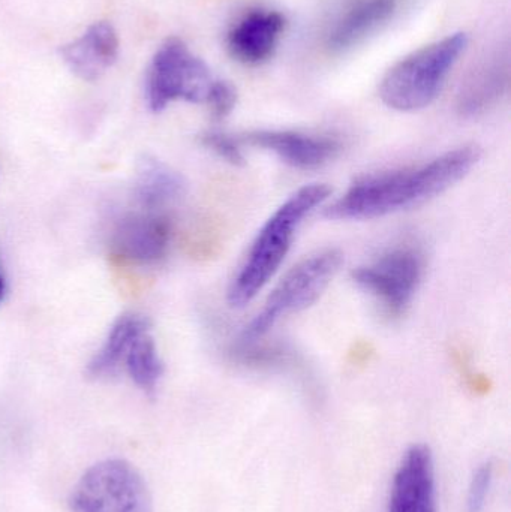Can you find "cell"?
<instances>
[{"instance_id":"d6986e66","label":"cell","mask_w":511,"mask_h":512,"mask_svg":"<svg viewBox=\"0 0 511 512\" xmlns=\"http://www.w3.org/2000/svg\"><path fill=\"white\" fill-rule=\"evenodd\" d=\"M201 143L204 147L212 150L213 153L224 159L228 164L234 167H242L245 165V155L240 149V141L230 135L222 134V132H206L201 137Z\"/></svg>"},{"instance_id":"9a60e30c","label":"cell","mask_w":511,"mask_h":512,"mask_svg":"<svg viewBox=\"0 0 511 512\" xmlns=\"http://www.w3.org/2000/svg\"><path fill=\"white\" fill-rule=\"evenodd\" d=\"M147 331H149V322L143 316L134 315V313L120 316L111 327L102 348L90 360L87 366L89 378L104 379L114 375L122 361H125L126 354L135 340Z\"/></svg>"},{"instance_id":"ffe728a7","label":"cell","mask_w":511,"mask_h":512,"mask_svg":"<svg viewBox=\"0 0 511 512\" xmlns=\"http://www.w3.org/2000/svg\"><path fill=\"white\" fill-rule=\"evenodd\" d=\"M212 116L215 119H225L237 104V92L233 84L227 81L213 80L206 98Z\"/></svg>"},{"instance_id":"ba28073f","label":"cell","mask_w":511,"mask_h":512,"mask_svg":"<svg viewBox=\"0 0 511 512\" xmlns=\"http://www.w3.org/2000/svg\"><path fill=\"white\" fill-rule=\"evenodd\" d=\"M387 512H437L435 463L426 445H414L402 457L393 477Z\"/></svg>"},{"instance_id":"3957f363","label":"cell","mask_w":511,"mask_h":512,"mask_svg":"<svg viewBox=\"0 0 511 512\" xmlns=\"http://www.w3.org/2000/svg\"><path fill=\"white\" fill-rule=\"evenodd\" d=\"M467 47V33L456 32L408 54L384 75L381 101L402 113L428 107L440 95L447 75Z\"/></svg>"},{"instance_id":"e0dca14e","label":"cell","mask_w":511,"mask_h":512,"mask_svg":"<svg viewBox=\"0 0 511 512\" xmlns=\"http://www.w3.org/2000/svg\"><path fill=\"white\" fill-rule=\"evenodd\" d=\"M125 366L132 381L146 391L153 393L161 381L164 364L149 331L135 340L125 357Z\"/></svg>"},{"instance_id":"277c9868","label":"cell","mask_w":511,"mask_h":512,"mask_svg":"<svg viewBox=\"0 0 511 512\" xmlns=\"http://www.w3.org/2000/svg\"><path fill=\"white\" fill-rule=\"evenodd\" d=\"M344 261L338 249H324L294 265L276 285L261 312L246 325L242 343L258 342L279 319L308 309L332 282Z\"/></svg>"},{"instance_id":"9c48e42d","label":"cell","mask_w":511,"mask_h":512,"mask_svg":"<svg viewBox=\"0 0 511 512\" xmlns=\"http://www.w3.org/2000/svg\"><path fill=\"white\" fill-rule=\"evenodd\" d=\"M239 141L273 153L282 162L297 170L323 167L333 161L342 150L341 143L329 135H311L297 131L249 132Z\"/></svg>"},{"instance_id":"7a4b0ae2","label":"cell","mask_w":511,"mask_h":512,"mask_svg":"<svg viewBox=\"0 0 511 512\" xmlns=\"http://www.w3.org/2000/svg\"><path fill=\"white\" fill-rule=\"evenodd\" d=\"M330 192L324 183L303 186L267 219L228 289L231 307H245L270 282L290 252L297 228L330 197Z\"/></svg>"},{"instance_id":"44dd1931","label":"cell","mask_w":511,"mask_h":512,"mask_svg":"<svg viewBox=\"0 0 511 512\" xmlns=\"http://www.w3.org/2000/svg\"><path fill=\"white\" fill-rule=\"evenodd\" d=\"M3 292H5V283H3L2 276H0V300L3 298Z\"/></svg>"},{"instance_id":"4fadbf2b","label":"cell","mask_w":511,"mask_h":512,"mask_svg":"<svg viewBox=\"0 0 511 512\" xmlns=\"http://www.w3.org/2000/svg\"><path fill=\"white\" fill-rule=\"evenodd\" d=\"M119 36L107 21L92 24L80 39L60 50L63 62L84 81H95L110 69L119 57Z\"/></svg>"},{"instance_id":"30bf717a","label":"cell","mask_w":511,"mask_h":512,"mask_svg":"<svg viewBox=\"0 0 511 512\" xmlns=\"http://www.w3.org/2000/svg\"><path fill=\"white\" fill-rule=\"evenodd\" d=\"M510 54L507 48L480 60L462 80L456 96V110L465 119L482 116L509 92Z\"/></svg>"},{"instance_id":"5bb4252c","label":"cell","mask_w":511,"mask_h":512,"mask_svg":"<svg viewBox=\"0 0 511 512\" xmlns=\"http://www.w3.org/2000/svg\"><path fill=\"white\" fill-rule=\"evenodd\" d=\"M396 6L398 0H353L327 32V48L342 53L362 44L393 17Z\"/></svg>"},{"instance_id":"5b68a950","label":"cell","mask_w":511,"mask_h":512,"mask_svg":"<svg viewBox=\"0 0 511 512\" xmlns=\"http://www.w3.org/2000/svg\"><path fill=\"white\" fill-rule=\"evenodd\" d=\"M213 78L206 63L179 38L164 42L153 56L146 77L150 110L159 113L173 101L204 102Z\"/></svg>"},{"instance_id":"7c38bea8","label":"cell","mask_w":511,"mask_h":512,"mask_svg":"<svg viewBox=\"0 0 511 512\" xmlns=\"http://www.w3.org/2000/svg\"><path fill=\"white\" fill-rule=\"evenodd\" d=\"M284 29L285 17L281 12L255 9L243 15L228 32V51L245 65H260L275 53Z\"/></svg>"},{"instance_id":"8992f818","label":"cell","mask_w":511,"mask_h":512,"mask_svg":"<svg viewBox=\"0 0 511 512\" xmlns=\"http://www.w3.org/2000/svg\"><path fill=\"white\" fill-rule=\"evenodd\" d=\"M71 512H152L143 477L120 459L93 465L74 487Z\"/></svg>"},{"instance_id":"8fae6325","label":"cell","mask_w":511,"mask_h":512,"mask_svg":"<svg viewBox=\"0 0 511 512\" xmlns=\"http://www.w3.org/2000/svg\"><path fill=\"white\" fill-rule=\"evenodd\" d=\"M170 242V221L149 210L125 216L114 228V251L135 264H155L167 254Z\"/></svg>"},{"instance_id":"2e32d148","label":"cell","mask_w":511,"mask_h":512,"mask_svg":"<svg viewBox=\"0 0 511 512\" xmlns=\"http://www.w3.org/2000/svg\"><path fill=\"white\" fill-rule=\"evenodd\" d=\"M185 191V180L173 168L158 159L146 158L138 167L135 197L149 212L179 200Z\"/></svg>"},{"instance_id":"52a82bcc","label":"cell","mask_w":511,"mask_h":512,"mask_svg":"<svg viewBox=\"0 0 511 512\" xmlns=\"http://www.w3.org/2000/svg\"><path fill=\"white\" fill-rule=\"evenodd\" d=\"M425 271V258L414 246H398L353 271L354 283L371 294L390 318L407 312Z\"/></svg>"},{"instance_id":"6da1fadb","label":"cell","mask_w":511,"mask_h":512,"mask_svg":"<svg viewBox=\"0 0 511 512\" xmlns=\"http://www.w3.org/2000/svg\"><path fill=\"white\" fill-rule=\"evenodd\" d=\"M480 158L479 147L464 146L419 167L362 177L327 207L326 216L338 221H360L419 206L464 179Z\"/></svg>"},{"instance_id":"ac0fdd59","label":"cell","mask_w":511,"mask_h":512,"mask_svg":"<svg viewBox=\"0 0 511 512\" xmlns=\"http://www.w3.org/2000/svg\"><path fill=\"white\" fill-rule=\"evenodd\" d=\"M492 486H494V466L491 462H486L480 465L471 477L467 512H486Z\"/></svg>"}]
</instances>
